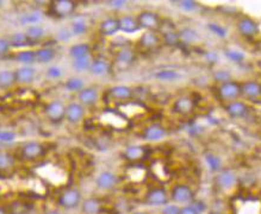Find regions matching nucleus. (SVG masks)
<instances>
[{"mask_svg": "<svg viewBox=\"0 0 261 214\" xmlns=\"http://www.w3.org/2000/svg\"><path fill=\"white\" fill-rule=\"evenodd\" d=\"M173 109H174L175 113L187 116V114H191L193 112L194 103L190 96H180L174 101Z\"/></svg>", "mask_w": 261, "mask_h": 214, "instance_id": "17", "label": "nucleus"}, {"mask_svg": "<svg viewBox=\"0 0 261 214\" xmlns=\"http://www.w3.org/2000/svg\"><path fill=\"white\" fill-rule=\"evenodd\" d=\"M170 199L175 205H186L193 202L194 193L192 189L186 184H177L172 188Z\"/></svg>", "mask_w": 261, "mask_h": 214, "instance_id": "5", "label": "nucleus"}, {"mask_svg": "<svg viewBox=\"0 0 261 214\" xmlns=\"http://www.w3.org/2000/svg\"><path fill=\"white\" fill-rule=\"evenodd\" d=\"M215 80L216 81L221 82V85H222V84H224V82L230 81V75H229V73H227V71H216Z\"/></svg>", "mask_w": 261, "mask_h": 214, "instance_id": "45", "label": "nucleus"}, {"mask_svg": "<svg viewBox=\"0 0 261 214\" xmlns=\"http://www.w3.org/2000/svg\"><path fill=\"white\" fill-rule=\"evenodd\" d=\"M95 184L102 191H111L118 184V176L111 171H103L95 178Z\"/></svg>", "mask_w": 261, "mask_h": 214, "instance_id": "11", "label": "nucleus"}, {"mask_svg": "<svg viewBox=\"0 0 261 214\" xmlns=\"http://www.w3.org/2000/svg\"><path fill=\"white\" fill-rule=\"evenodd\" d=\"M82 214H100L103 212V203L98 197H87L81 202Z\"/></svg>", "mask_w": 261, "mask_h": 214, "instance_id": "22", "label": "nucleus"}, {"mask_svg": "<svg viewBox=\"0 0 261 214\" xmlns=\"http://www.w3.org/2000/svg\"><path fill=\"white\" fill-rule=\"evenodd\" d=\"M85 118V106L80 103H71L66 106V118L69 124H79Z\"/></svg>", "mask_w": 261, "mask_h": 214, "instance_id": "9", "label": "nucleus"}, {"mask_svg": "<svg viewBox=\"0 0 261 214\" xmlns=\"http://www.w3.org/2000/svg\"><path fill=\"white\" fill-rule=\"evenodd\" d=\"M241 95L246 96L247 99L254 100L261 95V85L254 81L244 82L241 85Z\"/></svg>", "mask_w": 261, "mask_h": 214, "instance_id": "24", "label": "nucleus"}, {"mask_svg": "<svg viewBox=\"0 0 261 214\" xmlns=\"http://www.w3.org/2000/svg\"><path fill=\"white\" fill-rule=\"evenodd\" d=\"M68 54L73 60L86 57V56L91 55V47L87 43H76L69 48Z\"/></svg>", "mask_w": 261, "mask_h": 214, "instance_id": "29", "label": "nucleus"}, {"mask_svg": "<svg viewBox=\"0 0 261 214\" xmlns=\"http://www.w3.org/2000/svg\"><path fill=\"white\" fill-rule=\"evenodd\" d=\"M39 19H41V18H39L38 13H33V15H30V16H28V17L24 18L23 21H24V23L30 24V25H36V23Z\"/></svg>", "mask_w": 261, "mask_h": 214, "instance_id": "49", "label": "nucleus"}, {"mask_svg": "<svg viewBox=\"0 0 261 214\" xmlns=\"http://www.w3.org/2000/svg\"><path fill=\"white\" fill-rule=\"evenodd\" d=\"M178 5H179V9L185 11V12H193L198 9V5L197 2L191 1V0H183V1H178Z\"/></svg>", "mask_w": 261, "mask_h": 214, "instance_id": "40", "label": "nucleus"}, {"mask_svg": "<svg viewBox=\"0 0 261 214\" xmlns=\"http://www.w3.org/2000/svg\"><path fill=\"white\" fill-rule=\"evenodd\" d=\"M227 112L233 118H242L248 113V107L242 101H233L227 105Z\"/></svg>", "mask_w": 261, "mask_h": 214, "instance_id": "30", "label": "nucleus"}, {"mask_svg": "<svg viewBox=\"0 0 261 214\" xmlns=\"http://www.w3.org/2000/svg\"><path fill=\"white\" fill-rule=\"evenodd\" d=\"M25 35L31 44H35V43H38L42 39H44L46 30H44L43 26L38 25V24H36V25H29L28 29L25 30Z\"/></svg>", "mask_w": 261, "mask_h": 214, "instance_id": "28", "label": "nucleus"}, {"mask_svg": "<svg viewBox=\"0 0 261 214\" xmlns=\"http://www.w3.org/2000/svg\"><path fill=\"white\" fill-rule=\"evenodd\" d=\"M65 87H66V89L69 90V92L79 93L85 88V82H84V80L80 79V77L73 76V77H69L67 81H66Z\"/></svg>", "mask_w": 261, "mask_h": 214, "instance_id": "34", "label": "nucleus"}, {"mask_svg": "<svg viewBox=\"0 0 261 214\" xmlns=\"http://www.w3.org/2000/svg\"><path fill=\"white\" fill-rule=\"evenodd\" d=\"M11 44L7 38H0V55H6L9 53Z\"/></svg>", "mask_w": 261, "mask_h": 214, "instance_id": "47", "label": "nucleus"}, {"mask_svg": "<svg viewBox=\"0 0 261 214\" xmlns=\"http://www.w3.org/2000/svg\"><path fill=\"white\" fill-rule=\"evenodd\" d=\"M22 157L26 160H36L42 159L46 154V148L38 142H28L20 149Z\"/></svg>", "mask_w": 261, "mask_h": 214, "instance_id": "6", "label": "nucleus"}, {"mask_svg": "<svg viewBox=\"0 0 261 214\" xmlns=\"http://www.w3.org/2000/svg\"><path fill=\"white\" fill-rule=\"evenodd\" d=\"M135 61V52L129 47H123L116 53L114 56V66L119 69H127Z\"/></svg>", "mask_w": 261, "mask_h": 214, "instance_id": "8", "label": "nucleus"}, {"mask_svg": "<svg viewBox=\"0 0 261 214\" xmlns=\"http://www.w3.org/2000/svg\"><path fill=\"white\" fill-rule=\"evenodd\" d=\"M62 69L57 66H52L48 68L47 71V76L52 80H57L62 76Z\"/></svg>", "mask_w": 261, "mask_h": 214, "instance_id": "42", "label": "nucleus"}, {"mask_svg": "<svg viewBox=\"0 0 261 214\" xmlns=\"http://www.w3.org/2000/svg\"><path fill=\"white\" fill-rule=\"evenodd\" d=\"M180 207L175 203H167L161 210V214H179Z\"/></svg>", "mask_w": 261, "mask_h": 214, "instance_id": "43", "label": "nucleus"}, {"mask_svg": "<svg viewBox=\"0 0 261 214\" xmlns=\"http://www.w3.org/2000/svg\"><path fill=\"white\" fill-rule=\"evenodd\" d=\"M160 31H161V39L165 44H167L168 47H175L178 43L180 42V37H179V32L175 31V29L173 28V25L170 26H164L161 24V28H160Z\"/></svg>", "mask_w": 261, "mask_h": 214, "instance_id": "20", "label": "nucleus"}, {"mask_svg": "<svg viewBox=\"0 0 261 214\" xmlns=\"http://www.w3.org/2000/svg\"><path fill=\"white\" fill-rule=\"evenodd\" d=\"M146 203L149 206H166L168 203V194L164 188H153L146 194Z\"/></svg>", "mask_w": 261, "mask_h": 214, "instance_id": "10", "label": "nucleus"}, {"mask_svg": "<svg viewBox=\"0 0 261 214\" xmlns=\"http://www.w3.org/2000/svg\"><path fill=\"white\" fill-rule=\"evenodd\" d=\"M238 30L244 37H252L258 34L259 31V26L254 20L250 18H242L238 23Z\"/></svg>", "mask_w": 261, "mask_h": 214, "instance_id": "21", "label": "nucleus"}, {"mask_svg": "<svg viewBox=\"0 0 261 214\" xmlns=\"http://www.w3.org/2000/svg\"><path fill=\"white\" fill-rule=\"evenodd\" d=\"M93 60H91V56H86V57L78 58V60H73V68L76 71H90L91 68Z\"/></svg>", "mask_w": 261, "mask_h": 214, "instance_id": "37", "label": "nucleus"}, {"mask_svg": "<svg viewBox=\"0 0 261 214\" xmlns=\"http://www.w3.org/2000/svg\"><path fill=\"white\" fill-rule=\"evenodd\" d=\"M72 29H73L74 35H84L85 32L87 31V25L84 20L79 19L74 21L73 25H72Z\"/></svg>", "mask_w": 261, "mask_h": 214, "instance_id": "41", "label": "nucleus"}, {"mask_svg": "<svg viewBox=\"0 0 261 214\" xmlns=\"http://www.w3.org/2000/svg\"><path fill=\"white\" fill-rule=\"evenodd\" d=\"M111 71V64L104 58H95L93 60L91 68H90V73L93 76H105V75L110 74Z\"/></svg>", "mask_w": 261, "mask_h": 214, "instance_id": "23", "label": "nucleus"}, {"mask_svg": "<svg viewBox=\"0 0 261 214\" xmlns=\"http://www.w3.org/2000/svg\"><path fill=\"white\" fill-rule=\"evenodd\" d=\"M12 48H26L31 45L30 41L26 37L25 32H15L9 38Z\"/></svg>", "mask_w": 261, "mask_h": 214, "instance_id": "33", "label": "nucleus"}, {"mask_svg": "<svg viewBox=\"0 0 261 214\" xmlns=\"http://www.w3.org/2000/svg\"><path fill=\"white\" fill-rule=\"evenodd\" d=\"M0 214H7V211L5 210V208L0 207Z\"/></svg>", "mask_w": 261, "mask_h": 214, "instance_id": "52", "label": "nucleus"}, {"mask_svg": "<svg viewBox=\"0 0 261 214\" xmlns=\"http://www.w3.org/2000/svg\"><path fill=\"white\" fill-rule=\"evenodd\" d=\"M17 84L15 71L4 69L0 71V89H9Z\"/></svg>", "mask_w": 261, "mask_h": 214, "instance_id": "31", "label": "nucleus"}, {"mask_svg": "<svg viewBox=\"0 0 261 214\" xmlns=\"http://www.w3.org/2000/svg\"><path fill=\"white\" fill-rule=\"evenodd\" d=\"M81 201L82 195L78 188L65 189L58 196V205L65 210H74V208L79 207Z\"/></svg>", "mask_w": 261, "mask_h": 214, "instance_id": "3", "label": "nucleus"}, {"mask_svg": "<svg viewBox=\"0 0 261 214\" xmlns=\"http://www.w3.org/2000/svg\"><path fill=\"white\" fill-rule=\"evenodd\" d=\"M138 25L141 29H145L146 31H158L161 28L162 20L160 18L158 13L153 12V11H142L138 13L137 16Z\"/></svg>", "mask_w": 261, "mask_h": 214, "instance_id": "1", "label": "nucleus"}, {"mask_svg": "<svg viewBox=\"0 0 261 214\" xmlns=\"http://www.w3.org/2000/svg\"><path fill=\"white\" fill-rule=\"evenodd\" d=\"M131 214H148V213H146V212H134V213H131Z\"/></svg>", "mask_w": 261, "mask_h": 214, "instance_id": "54", "label": "nucleus"}, {"mask_svg": "<svg viewBox=\"0 0 261 214\" xmlns=\"http://www.w3.org/2000/svg\"><path fill=\"white\" fill-rule=\"evenodd\" d=\"M78 100L82 106H93L99 100V93L94 87H85L78 93Z\"/></svg>", "mask_w": 261, "mask_h": 214, "instance_id": "16", "label": "nucleus"}, {"mask_svg": "<svg viewBox=\"0 0 261 214\" xmlns=\"http://www.w3.org/2000/svg\"><path fill=\"white\" fill-rule=\"evenodd\" d=\"M119 23V31H123L124 34H135L140 30V25H138L137 18L134 16H122L118 18Z\"/></svg>", "mask_w": 261, "mask_h": 214, "instance_id": "19", "label": "nucleus"}, {"mask_svg": "<svg viewBox=\"0 0 261 214\" xmlns=\"http://www.w3.org/2000/svg\"><path fill=\"white\" fill-rule=\"evenodd\" d=\"M119 31L118 18H106L99 25V32L103 36H113Z\"/></svg>", "mask_w": 261, "mask_h": 214, "instance_id": "25", "label": "nucleus"}, {"mask_svg": "<svg viewBox=\"0 0 261 214\" xmlns=\"http://www.w3.org/2000/svg\"><path fill=\"white\" fill-rule=\"evenodd\" d=\"M44 114L53 124H60L66 118V105L61 100H53L44 107Z\"/></svg>", "mask_w": 261, "mask_h": 214, "instance_id": "2", "label": "nucleus"}, {"mask_svg": "<svg viewBox=\"0 0 261 214\" xmlns=\"http://www.w3.org/2000/svg\"><path fill=\"white\" fill-rule=\"evenodd\" d=\"M225 56H227L228 58H230L231 61H235V62H239V61L243 60V54L236 52V50H228V52H225Z\"/></svg>", "mask_w": 261, "mask_h": 214, "instance_id": "46", "label": "nucleus"}, {"mask_svg": "<svg viewBox=\"0 0 261 214\" xmlns=\"http://www.w3.org/2000/svg\"><path fill=\"white\" fill-rule=\"evenodd\" d=\"M162 39L155 31H146L138 39V44L145 50H154L161 45Z\"/></svg>", "mask_w": 261, "mask_h": 214, "instance_id": "12", "label": "nucleus"}, {"mask_svg": "<svg viewBox=\"0 0 261 214\" xmlns=\"http://www.w3.org/2000/svg\"><path fill=\"white\" fill-rule=\"evenodd\" d=\"M155 77L160 81H165V82H172L175 81V80H178L180 77V75L178 71H172V69H165V71H158V73L155 74Z\"/></svg>", "mask_w": 261, "mask_h": 214, "instance_id": "36", "label": "nucleus"}, {"mask_svg": "<svg viewBox=\"0 0 261 214\" xmlns=\"http://www.w3.org/2000/svg\"><path fill=\"white\" fill-rule=\"evenodd\" d=\"M16 133L12 131H1L0 132V142L1 143H11L15 141Z\"/></svg>", "mask_w": 261, "mask_h": 214, "instance_id": "44", "label": "nucleus"}, {"mask_svg": "<svg viewBox=\"0 0 261 214\" xmlns=\"http://www.w3.org/2000/svg\"><path fill=\"white\" fill-rule=\"evenodd\" d=\"M205 159H206L207 164H209V167L211 168V170H220L222 162H221V160L218 159L216 155L206 154L205 155Z\"/></svg>", "mask_w": 261, "mask_h": 214, "instance_id": "39", "label": "nucleus"}, {"mask_svg": "<svg viewBox=\"0 0 261 214\" xmlns=\"http://www.w3.org/2000/svg\"><path fill=\"white\" fill-rule=\"evenodd\" d=\"M108 5L113 10H123L127 5V1H124V0H111L108 2Z\"/></svg>", "mask_w": 261, "mask_h": 214, "instance_id": "48", "label": "nucleus"}, {"mask_svg": "<svg viewBox=\"0 0 261 214\" xmlns=\"http://www.w3.org/2000/svg\"><path fill=\"white\" fill-rule=\"evenodd\" d=\"M218 94H220L222 100L233 103V101H236V99L241 95V85H239L235 81L224 82L218 88Z\"/></svg>", "mask_w": 261, "mask_h": 214, "instance_id": "7", "label": "nucleus"}, {"mask_svg": "<svg viewBox=\"0 0 261 214\" xmlns=\"http://www.w3.org/2000/svg\"><path fill=\"white\" fill-rule=\"evenodd\" d=\"M179 214H199V213L194 210V207L192 205H187V206H185V207L180 208Z\"/></svg>", "mask_w": 261, "mask_h": 214, "instance_id": "50", "label": "nucleus"}, {"mask_svg": "<svg viewBox=\"0 0 261 214\" xmlns=\"http://www.w3.org/2000/svg\"><path fill=\"white\" fill-rule=\"evenodd\" d=\"M16 61L24 66H31V64L36 62V50L26 49L22 52L16 54Z\"/></svg>", "mask_w": 261, "mask_h": 214, "instance_id": "32", "label": "nucleus"}, {"mask_svg": "<svg viewBox=\"0 0 261 214\" xmlns=\"http://www.w3.org/2000/svg\"><path fill=\"white\" fill-rule=\"evenodd\" d=\"M179 37L180 41H184L185 43H188V44H192V43H196L198 41L199 36L196 31L192 30V29H184L179 32Z\"/></svg>", "mask_w": 261, "mask_h": 214, "instance_id": "38", "label": "nucleus"}, {"mask_svg": "<svg viewBox=\"0 0 261 214\" xmlns=\"http://www.w3.org/2000/svg\"><path fill=\"white\" fill-rule=\"evenodd\" d=\"M78 4L73 0H54L50 2L52 15L56 18H66L75 12Z\"/></svg>", "mask_w": 261, "mask_h": 214, "instance_id": "4", "label": "nucleus"}, {"mask_svg": "<svg viewBox=\"0 0 261 214\" xmlns=\"http://www.w3.org/2000/svg\"><path fill=\"white\" fill-rule=\"evenodd\" d=\"M16 80L19 85H31L36 79L37 71L33 66H22L15 71Z\"/></svg>", "mask_w": 261, "mask_h": 214, "instance_id": "14", "label": "nucleus"}, {"mask_svg": "<svg viewBox=\"0 0 261 214\" xmlns=\"http://www.w3.org/2000/svg\"><path fill=\"white\" fill-rule=\"evenodd\" d=\"M15 157H13L10 152H0V171H7L12 169L13 165H15Z\"/></svg>", "mask_w": 261, "mask_h": 214, "instance_id": "35", "label": "nucleus"}, {"mask_svg": "<svg viewBox=\"0 0 261 214\" xmlns=\"http://www.w3.org/2000/svg\"><path fill=\"white\" fill-rule=\"evenodd\" d=\"M109 95L116 101H129L134 98V90L128 86H114L109 90Z\"/></svg>", "mask_w": 261, "mask_h": 214, "instance_id": "18", "label": "nucleus"}, {"mask_svg": "<svg viewBox=\"0 0 261 214\" xmlns=\"http://www.w3.org/2000/svg\"><path fill=\"white\" fill-rule=\"evenodd\" d=\"M238 178L235 174L230 170H222L217 176L215 178V183L222 191H228L235 187Z\"/></svg>", "mask_w": 261, "mask_h": 214, "instance_id": "13", "label": "nucleus"}, {"mask_svg": "<svg viewBox=\"0 0 261 214\" xmlns=\"http://www.w3.org/2000/svg\"><path fill=\"white\" fill-rule=\"evenodd\" d=\"M167 131L162 125L151 124L145 128L143 131V138L148 142H158L166 137Z\"/></svg>", "mask_w": 261, "mask_h": 214, "instance_id": "15", "label": "nucleus"}, {"mask_svg": "<svg viewBox=\"0 0 261 214\" xmlns=\"http://www.w3.org/2000/svg\"><path fill=\"white\" fill-rule=\"evenodd\" d=\"M56 57V52L52 47H43L36 50V62L41 64L52 63Z\"/></svg>", "mask_w": 261, "mask_h": 214, "instance_id": "27", "label": "nucleus"}, {"mask_svg": "<svg viewBox=\"0 0 261 214\" xmlns=\"http://www.w3.org/2000/svg\"><path fill=\"white\" fill-rule=\"evenodd\" d=\"M210 214H225V213H223V212H218V211H214V212H211Z\"/></svg>", "mask_w": 261, "mask_h": 214, "instance_id": "53", "label": "nucleus"}, {"mask_svg": "<svg viewBox=\"0 0 261 214\" xmlns=\"http://www.w3.org/2000/svg\"><path fill=\"white\" fill-rule=\"evenodd\" d=\"M123 156L129 162H138L146 156V149L141 145H129L125 148Z\"/></svg>", "mask_w": 261, "mask_h": 214, "instance_id": "26", "label": "nucleus"}, {"mask_svg": "<svg viewBox=\"0 0 261 214\" xmlns=\"http://www.w3.org/2000/svg\"><path fill=\"white\" fill-rule=\"evenodd\" d=\"M46 214H62V213H61L60 211H57V210H52V211H48Z\"/></svg>", "mask_w": 261, "mask_h": 214, "instance_id": "51", "label": "nucleus"}]
</instances>
